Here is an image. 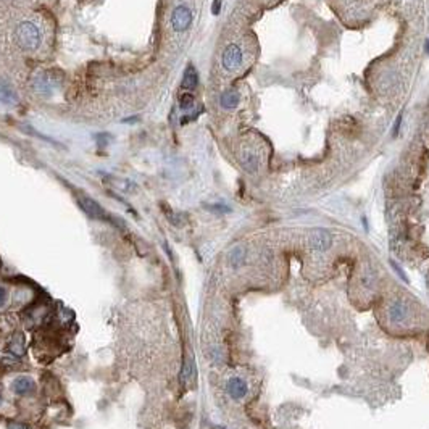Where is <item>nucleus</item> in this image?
Instances as JSON below:
<instances>
[{
	"label": "nucleus",
	"instance_id": "obj_1",
	"mask_svg": "<svg viewBox=\"0 0 429 429\" xmlns=\"http://www.w3.org/2000/svg\"><path fill=\"white\" fill-rule=\"evenodd\" d=\"M15 40L19 49L26 50V52H34L39 49L42 36H40V31L34 23L23 21L15 29Z\"/></svg>",
	"mask_w": 429,
	"mask_h": 429
},
{
	"label": "nucleus",
	"instance_id": "obj_2",
	"mask_svg": "<svg viewBox=\"0 0 429 429\" xmlns=\"http://www.w3.org/2000/svg\"><path fill=\"white\" fill-rule=\"evenodd\" d=\"M192 25V12L186 5H179L171 13V26L178 33L186 31Z\"/></svg>",
	"mask_w": 429,
	"mask_h": 429
},
{
	"label": "nucleus",
	"instance_id": "obj_3",
	"mask_svg": "<svg viewBox=\"0 0 429 429\" xmlns=\"http://www.w3.org/2000/svg\"><path fill=\"white\" fill-rule=\"evenodd\" d=\"M221 63L224 66V69L228 71H236L241 65H242V50L239 45L231 44L226 47V50L223 52V58Z\"/></svg>",
	"mask_w": 429,
	"mask_h": 429
},
{
	"label": "nucleus",
	"instance_id": "obj_4",
	"mask_svg": "<svg viewBox=\"0 0 429 429\" xmlns=\"http://www.w3.org/2000/svg\"><path fill=\"white\" fill-rule=\"evenodd\" d=\"M78 202H79V207L83 208L84 213L89 214L90 218H94V220H110V217L105 213V210L102 208L94 199L83 196V197L78 199Z\"/></svg>",
	"mask_w": 429,
	"mask_h": 429
},
{
	"label": "nucleus",
	"instance_id": "obj_5",
	"mask_svg": "<svg viewBox=\"0 0 429 429\" xmlns=\"http://www.w3.org/2000/svg\"><path fill=\"white\" fill-rule=\"evenodd\" d=\"M310 245L312 249L318 250V252H324L328 250L332 245V236L329 231L326 229H315L310 234Z\"/></svg>",
	"mask_w": 429,
	"mask_h": 429
},
{
	"label": "nucleus",
	"instance_id": "obj_6",
	"mask_svg": "<svg viewBox=\"0 0 429 429\" xmlns=\"http://www.w3.org/2000/svg\"><path fill=\"white\" fill-rule=\"evenodd\" d=\"M12 387H13L15 394H18V395H31L36 391V383L28 376H19L13 381Z\"/></svg>",
	"mask_w": 429,
	"mask_h": 429
},
{
	"label": "nucleus",
	"instance_id": "obj_7",
	"mask_svg": "<svg viewBox=\"0 0 429 429\" xmlns=\"http://www.w3.org/2000/svg\"><path fill=\"white\" fill-rule=\"evenodd\" d=\"M226 391L234 400H239V398L245 397V394H247V384L241 377H231L226 384Z\"/></svg>",
	"mask_w": 429,
	"mask_h": 429
},
{
	"label": "nucleus",
	"instance_id": "obj_8",
	"mask_svg": "<svg viewBox=\"0 0 429 429\" xmlns=\"http://www.w3.org/2000/svg\"><path fill=\"white\" fill-rule=\"evenodd\" d=\"M389 318L394 323H403L408 318V306L402 300H395L389 306Z\"/></svg>",
	"mask_w": 429,
	"mask_h": 429
},
{
	"label": "nucleus",
	"instance_id": "obj_9",
	"mask_svg": "<svg viewBox=\"0 0 429 429\" xmlns=\"http://www.w3.org/2000/svg\"><path fill=\"white\" fill-rule=\"evenodd\" d=\"M199 84V75H197V69L194 68L192 65H189L184 71V76H182V83L181 87L184 90H194Z\"/></svg>",
	"mask_w": 429,
	"mask_h": 429
},
{
	"label": "nucleus",
	"instance_id": "obj_10",
	"mask_svg": "<svg viewBox=\"0 0 429 429\" xmlns=\"http://www.w3.org/2000/svg\"><path fill=\"white\" fill-rule=\"evenodd\" d=\"M8 352L12 353L16 359L25 355V334L23 332H16L12 339L8 342Z\"/></svg>",
	"mask_w": 429,
	"mask_h": 429
},
{
	"label": "nucleus",
	"instance_id": "obj_11",
	"mask_svg": "<svg viewBox=\"0 0 429 429\" xmlns=\"http://www.w3.org/2000/svg\"><path fill=\"white\" fill-rule=\"evenodd\" d=\"M220 100H221V107L223 108L232 110V108H236L237 104H239V94H237V90L228 89V90H224L223 94H221Z\"/></svg>",
	"mask_w": 429,
	"mask_h": 429
},
{
	"label": "nucleus",
	"instance_id": "obj_12",
	"mask_svg": "<svg viewBox=\"0 0 429 429\" xmlns=\"http://www.w3.org/2000/svg\"><path fill=\"white\" fill-rule=\"evenodd\" d=\"M241 161H242V166L250 173L257 171V168H258V157L255 155L253 152H244L241 157Z\"/></svg>",
	"mask_w": 429,
	"mask_h": 429
},
{
	"label": "nucleus",
	"instance_id": "obj_13",
	"mask_svg": "<svg viewBox=\"0 0 429 429\" xmlns=\"http://www.w3.org/2000/svg\"><path fill=\"white\" fill-rule=\"evenodd\" d=\"M244 260H245V249H242V247H234L232 250H231V253H229V261H231V265L234 268H239L241 265L244 263Z\"/></svg>",
	"mask_w": 429,
	"mask_h": 429
},
{
	"label": "nucleus",
	"instance_id": "obj_14",
	"mask_svg": "<svg viewBox=\"0 0 429 429\" xmlns=\"http://www.w3.org/2000/svg\"><path fill=\"white\" fill-rule=\"evenodd\" d=\"M0 102H4V104H13L15 102V92L4 83H0Z\"/></svg>",
	"mask_w": 429,
	"mask_h": 429
},
{
	"label": "nucleus",
	"instance_id": "obj_15",
	"mask_svg": "<svg viewBox=\"0 0 429 429\" xmlns=\"http://www.w3.org/2000/svg\"><path fill=\"white\" fill-rule=\"evenodd\" d=\"M179 107L182 110H189L194 107V96L190 94V92H184V94L179 97Z\"/></svg>",
	"mask_w": 429,
	"mask_h": 429
},
{
	"label": "nucleus",
	"instance_id": "obj_16",
	"mask_svg": "<svg viewBox=\"0 0 429 429\" xmlns=\"http://www.w3.org/2000/svg\"><path fill=\"white\" fill-rule=\"evenodd\" d=\"M192 376V362H189L187 359H184L182 362V370H181V383H186L189 377Z\"/></svg>",
	"mask_w": 429,
	"mask_h": 429
},
{
	"label": "nucleus",
	"instance_id": "obj_17",
	"mask_svg": "<svg viewBox=\"0 0 429 429\" xmlns=\"http://www.w3.org/2000/svg\"><path fill=\"white\" fill-rule=\"evenodd\" d=\"M400 125H402V113L397 116L395 123H394V131H392V137H397L398 131H400Z\"/></svg>",
	"mask_w": 429,
	"mask_h": 429
},
{
	"label": "nucleus",
	"instance_id": "obj_18",
	"mask_svg": "<svg viewBox=\"0 0 429 429\" xmlns=\"http://www.w3.org/2000/svg\"><path fill=\"white\" fill-rule=\"evenodd\" d=\"M7 297H8L7 289H5V288H2V285H0V308H2V306L7 303Z\"/></svg>",
	"mask_w": 429,
	"mask_h": 429
},
{
	"label": "nucleus",
	"instance_id": "obj_19",
	"mask_svg": "<svg viewBox=\"0 0 429 429\" xmlns=\"http://www.w3.org/2000/svg\"><path fill=\"white\" fill-rule=\"evenodd\" d=\"M211 211H220V213H229L231 211V208L229 207H224V205H211V207H208Z\"/></svg>",
	"mask_w": 429,
	"mask_h": 429
},
{
	"label": "nucleus",
	"instance_id": "obj_20",
	"mask_svg": "<svg viewBox=\"0 0 429 429\" xmlns=\"http://www.w3.org/2000/svg\"><path fill=\"white\" fill-rule=\"evenodd\" d=\"M8 429H28V426L25 423H18V421H12L8 424Z\"/></svg>",
	"mask_w": 429,
	"mask_h": 429
},
{
	"label": "nucleus",
	"instance_id": "obj_21",
	"mask_svg": "<svg viewBox=\"0 0 429 429\" xmlns=\"http://www.w3.org/2000/svg\"><path fill=\"white\" fill-rule=\"evenodd\" d=\"M220 10H221V0H214L213 5H211V12H213V15H218V13H220Z\"/></svg>",
	"mask_w": 429,
	"mask_h": 429
},
{
	"label": "nucleus",
	"instance_id": "obj_22",
	"mask_svg": "<svg viewBox=\"0 0 429 429\" xmlns=\"http://www.w3.org/2000/svg\"><path fill=\"white\" fill-rule=\"evenodd\" d=\"M426 52H429V40L426 42Z\"/></svg>",
	"mask_w": 429,
	"mask_h": 429
},
{
	"label": "nucleus",
	"instance_id": "obj_23",
	"mask_svg": "<svg viewBox=\"0 0 429 429\" xmlns=\"http://www.w3.org/2000/svg\"><path fill=\"white\" fill-rule=\"evenodd\" d=\"M0 402H2V395H0Z\"/></svg>",
	"mask_w": 429,
	"mask_h": 429
}]
</instances>
